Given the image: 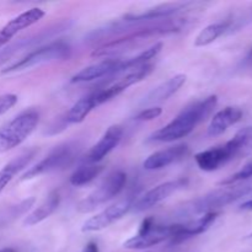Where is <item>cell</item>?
<instances>
[{
    "mask_svg": "<svg viewBox=\"0 0 252 252\" xmlns=\"http://www.w3.org/2000/svg\"><path fill=\"white\" fill-rule=\"evenodd\" d=\"M218 103L217 96H209L204 100L197 101L185 108L180 115L162 128L158 129L149 137V142L171 143L187 137L194 130V128L206 121Z\"/></svg>",
    "mask_w": 252,
    "mask_h": 252,
    "instance_id": "cell-1",
    "label": "cell"
},
{
    "mask_svg": "<svg viewBox=\"0 0 252 252\" xmlns=\"http://www.w3.org/2000/svg\"><path fill=\"white\" fill-rule=\"evenodd\" d=\"M252 152V126L239 130L229 142L219 147L203 150L194 157L197 166L207 172L216 171L233 160Z\"/></svg>",
    "mask_w": 252,
    "mask_h": 252,
    "instance_id": "cell-2",
    "label": "cell"
},
{
    "mask_svg": "<svg viewBox=\"0 0 252 252\" xmlns=\"http://www.w3.org/2000/svg\"><path fill=\"white\" fill-rule=\"evenodd\" d=\"M252 194V180L249 181L236 182L233 185H226V186L220 187L218 189L209 192L204 196L199 197L196 201H192L184 206L180 211L181 216L185 214H203L214 213L219 208L229 206L244 197L251 196Z\"/></svg>",
    "mask_w": 252,
    "mask_h": 252,
    "instance_id": "cell-3",
    "label": "cell"
},
{
    "mask_svg": "<svg viewBox=\"0 0 252 252\" xmlns=\"http://www.w3.org/2000/svg\"><path fill=\"white\" fill-rule=\"evenodd\" d=\"M186 24L187 20H185V21L184 20H159L154 25H147L144 27H138V29L133 30L132 32L127 33L126 36L115 39V41L108 42L107 44L94 51L93 57L110 56V54H113L117 51H120V48L132 46L137 41L147 39L153 36H159V34L179 32L184 27H186Z\"/></svg>",
    "mask_w": 252,
    "mask_h": 252,
    "instance_id": "cell-4",
    "label": "cell"
},
{
    "mask_svg": "<svg viewBox=\"0 0 252 252\" xmlns=\"http://www.w3.org/2000/svg\"><path fill=\"white\" fill-rule=\"evenodd\" d=\"M39 122L36 110H26L0 128V154L19 147L31 135Z\"/></svg>",
    "mask_w": 252,
    "mask_h": 252,
    "instance_id": "cell-5",
    "label": "cell"
},
{
    "mask_svg": "<svg viewBox=\"0 0 252 252\" xmlns=\"http://www.w3.org/2000/svg\"><path fill=\"white\" fill-rule=\"evenodd\" d=\"M126 182H127V175L125 172L121 170L111 172L95 191L79 202L76 211L81 214H88L96 211L100 206L117 197L125 189Z\"/></svg>",
    "mask_w": 252,
    "mask_h": 252,
    "instance_id": "cell-6",
    "label": "cell"
},
{
    "mask_svg": "<svg viewBox=\"0 0 252 252\" xmlns=\"http://www.w3.org/2000/svg\"><path fill=\"white\" fill-rule=\"evenodd\" d=\"M70 54L71 48L66 42H52V43L46 44V46L39 47V48L30 52L24 58L15 62L11 65L6 66L2 70V74L26 70V69L33 68V66L41 65V64L51 63V62L54 61H65V59H68L70 57Z\"/></svg>",
    "mask_w": 252,
    "mask_h": 252,
    "instance_id": "cell-7",
    "label": "cell"
},
{
    "mask_svg": "<svg viewBox=\"0 0 252 252\" xmlns=\"http://www.w3.org/2000/svg\"><path fill=\"white\" fill-rule=\"evenodd\" d=\"M79 154V145L76 143H65L54 148L44 159L37 162L34 166L27 170L21 177V181L34 179L37 176L56 171V170L65 169L75 160Z\"/></svg>",
    "mask_w": 252,
    "mask_h": 252,
    "instance_id": "cell-8",
    "label": "cell"
},
{
    "mask_svg": "<svg viewBox=\"0 0 252 252\" xmlns=\"http://www.w3.org/2000/svg\"><path fill=\"white\" fill-rule=\"evenodd\" d=\"M172 236L174 224L160 225L153 218H147L140 224L138 233L123 244V248L128 250H147L164 241L171 240Z\"/></svg>",
    "mask_w": 252,
    "mask_h": 252,
    "instance_id": "cell-9",
    "label": "cell"
},
{
    "mask_svg": "<svg viewBox=\"0 0 252 252\" xmlns=\"http://www.w3.org/2000/svg\"><path fill=\"white\" fill-rule=\"evenodd\" d=\"M132 207L133 201L130 198L117 202V203L107 207L102 212H100V213L95 214L90 219H88L83 224L81 230L84 233H93V231L103 230V229L108 228V226L112 225L117 220H120L121 218H123L132 209Z\"/></svg>",
    "mask_w": 252,
    "mask_h": 252,
    "instance_id": "cell-10",
    "label": "cell"
},
{
    "mask_svg": "<svg viewBox=\"0 0 252 252\" xmlns=\"http://www.w3.org/2000/svg\"><path fill=\"white\" fill-rule=\"evenodd\" d=\"M186 185V179H179L175 180V181H167L164 182V184L158 185L154 189L145 192L142 197H139V198L137 199V202L133 203L132 208L134 209L135 212L148 211V209L158 206V204L161 203L162 201L169 198L172 193H175L176 191L181 189L182 187H185Z\"/></svg>",
    "mask_w": 252,
    "mask_h": 252,
    "instance_id": "cell-11",
    "label": "cell"
},
{
    "mask_svg": "<svg viewBox=\"0 0 252 252\" xmlns=\"http://www.w3.org/2000/svg\"><path fill=\"white\" fill-rule=\"evenodd\" d=\"M218 212L214 213H207L201 216L194 220H189L186 223L174 224V236L171 239L172 244H180L193 236L201 235L204 231L208 230L214 221L218 218Z\"/></svg>",
    "mask_w": 252,
    "mask_h": 252,
    "instance_id": "cell-12",
    "label": "cell"
},
{
    "mask_svg": "<svg viewBox=\"0 0 252 252\" xmlns=\"http://www.w3.org/2000/svg\"><path fill=\"white\" fill-rule=\"evenodd\" d=\"M123 137V129L121 126H111L101 139L89 150L86 157L84 158V162L86 164H97L98 161L107 157L115 148L118 147Z\"/></svg>",
    "mask_w": 252,
    "mask_h": 252,
    "instance_id": "cell-13",
    "label": "cell"
},
{
    "mask_svg": "<svg viewBox=\"0 0 252 252\" xmlns=\"http://www.w3.org/2000/svg\"><path fill=\"white\" fill-rule=\"evenodd\" d=\"M189 154V148L186 144H177L174 147H169L166 149L158 150L145 159L143 166L145 170L155 171L161 170L164 167L170 166L180 160L185 159Z\"/></svg>",
    "mask_w": 252,
    "mask_h": 252,
    "instance_id": "cell-14",
    "label": "cell"
},
{
    "mask_svg": "<svg viewBox=\"0 0 252 252\" xmlns=\"http://www.w3.org/2000/svg\"><path fill=\"white\" fill-rule=\"evenodd\" d=\"M122 59H103L98 63L89 65L86 68L81 69L79 73L71 78V83H88V81L97 80V79L105 78V76L118 75L120 73V66Z\"/></svg>",
    "mask_w": 252,
    "mask_h": 252,
    "instance_id": "cell-15",
    "label": "cell"
},
{
    "mask_svg": "<svg viewBox=\"0 0 252 252\" xmlns=\"http://www.w3.org/2000/svg\"><path fill=\"white\" fill-rule=\"evenodd\" d=\"M186 80L187 76L185 74H177V75L172 76L169 80L164 81L159 86H157L154 90L150 91L147 97L144 98V103L157 105V103L164 102L167 98L171 97L174 94H176L182 88V85L186 83Z\"/></svg>",
    "mask_w": 252,
    "mask_h": 252,
    "instance_id": "cell-16",
    "label": "cell"
},
{
    "mask_svg": "<svg viewBox=\"0 0 252 252\" xmlns=\"http://www.w3.org/2000/svg\"><path fill=\"white\" fill-rule=\"evenodd\" d=\"M241 117H243V111L239 107L229 106V107L223 108L212 118L208 126V134L212 137L223 134L229 127L238 123L241 120Z\"/></svg>",
    "mask_w": 252,
    "mask_h": 252,
    "instance_id": "cell-17",
    "label": "cell"
},
{
    "mask_svg": "<svg viewBox=\"0 0 252 252\" xmlns=\"http://www.w3.org/2000/svg\"><path fill=\"white\" fill-rule=\"evenodd\" d=\"M44 15H46V12L42 9H39V7H32V9L27 10V11L22 12V14L17 15L16 17L10 20V21L2 27L1 31L4 32L5 36L9 37V38L11 39L12 37L16 36L20 31L32 26V25L37 24L39 20L43 19Z\"/></svg>",
    "mask_w": 252,
    "mask_h": 252,
    "instance_id": "cell-18",
    "label": "cell"
},
{
    "mask_svg": "<svg viewBox=\"0 0 252 252\" xmlns=\"http://www.w3.org/2000/svg\"><path fill=\"white\" fill-rule=\"evenodd\" d=\"M37 154L36 149L27 150V152L22 153L21 155L12 159L11 161L7 162L1 170H0V193L5 189V187L11 182V180L19 174L20 171L27 167V165L32 161Z\"/></svg>",
    "mask_w": 252,
    "mask_h": 252,
    "instance_id": "cell-19",
    "label": "cell"
},
{
    "mask_svg": "<svg viewBox=\"0 0 252 252\" xmlns=\"http://www.w3.org/2000/svg\"><path fill=\"white\" fill-rule=\"evenodd\" d=\"M59 202H61V197H59L58 192H51V193L48 194V197H47L34 211H32L31 213L25 218L24 225L33 226L42 223L43 220H46L47 218H49V217L57 211V208H58L59 206Z\"/></svg>",
    "mask_w": 252,
    "mask_h": 252,
    "instance_id": "cell-20",
    "label": "cell"
},
{
    "mask_svg": "<svg viewBox=\"0 0 252 252\" xmlns=\"http://www.w3.org/2000/svg\"><path fill=\"white\" fill-rule=\"evenodd\" d=\"M97 97H96L95 91L94 93L88 94V95L83 96L81 98H79L75 103L73 105V107L68 111L65 116V122L69 125H75V123H81L93 110H95L96 107H98Z\"/></svg>",
    "mask_w": 252,
    "mask_h": 252,
    "instance_id": "cell-21",
    "label": "cell"
},
{
    "mask_svg": "<svg viewBox=\"0 0 252 252\" xmlns=\"http://www.w3.org/2000/svg\"><path fill=\"white\" fill-rule=\"evenodd\" d=\"M230 21H221L216 22V24H211L207 27H204L198 34H197L196 39H194V46L196 47H206L208 44L213 43L216 39L223 36L229 29H230Z\"/></svg>",
    "mask_w": 252,
    "mask_h": 252,
    "instance_id": "cell-22",
    "label": "cell"
},
{
    "mask_svg": "<svg viewBox=\"0 0 252 252\" xmlns=\"http://www.w3.org/2000/svg\"><path fill=\"white\" fill-rule=\"evenodd\" d=\"M102 171L103 167L100 166V165L86 164L73 172V175L70 176V184L75 187L88 185L91 181H94Z\"/></svg>",
    "mask_w": 252,
    "mask_h": 252,
    "instance_id": "cell-23",
    "label": "cell"
},
{
    "mask_svg": "<svg viewBox=\"0 0 252 252\" xmlns=\"http://www.w3.org/2000/svg\"><path fill=\"white\" fill-rule=\"evenodd\" d=\"M252 179V161L250 164H248L246 166H244L240 171H238L236 174H234L233 176H230L229 179L224 180L220 182L221 186H226V185H233L236 182L246 181V180Z\"/></svg>",
    "mask_w": 252,
    "mask_h": 252,
    "instance_id": "cell-24",
    "label": "cell"
},
{
    "mask_svg": "<svg viewBox=\"0 0 252 252\" xmlns=\"http://www.w3.org/2000/svg\"><path fill=\"white\" fill-rule=\"evenodd\" d=\"M162 113V108L160 106H152V107L144 108V110L140 111L137 116H135V120L137 121H153L155 118L159 117Z\"/></svg>",
    "mask_w": 252,
    "mask_h": 252,
    "instance_id": "cell-25",
    "label": "cell"
},
{
    "mask_svg": "<svg viewBox=\"0 0 252 252\" xmlns=\"http://www.w3.org/2000/svg\"><path fill=\"white\" fill-rule=\"evenodd\" d=\"M17 103V96L14 94H4L0 96V116L6 113Z\"/></svg>",
    "mask_w": 252,
    "mask_h": 252,
    "instance_id": "cell-26",
    "label": "cell"
},
{
    "mask_svg": "<svg viewBox=\"0 0 252 252\" xmlns=\"http://www.w3.org/2000/svg\"><path fill=\"white\" fill-rule=\"evenodd\" d=\"M81 252H98V246L95 243H89Z\"/></svg>",
    "mask_w": 252,
    "mask_h": 252,
    "instance_id": "cell-27",
    "label": "cell"
},
{
    "mask_svg": "<svg viewBox=\"0 0 252 252\" xmlns=\"http://www.w3.org/2000/svg\"><path fill=\"white\" fill-rule=\"evenodd\" d=\"M244 65L249 66V68H252V48L249 51L248 56L244 59Z\"/></svg>",
    "mask_w": 252,
    "mask_h": 252,
    "instance_id": "cell-28",
    "label": "cell"
},
{
    "mask_svg": "<svg viewBox=\"0 0 252 252\" xmlns=\"http://www.w3.org/2000/svg\"><path fill=\"white\" fill-rule=\"evenodd\" d=\"M241 211H252V198L249 199V201L244 202L240 206Z\"/></svg>",
    "mask_w": 252,
    "mask_h": 252,
    "instance_id": "cell-29",
    "label": "cell"
},
{
    "mask_svg": "<svg viewBox=\"0 0 252 252\" xmlns=\"http://www.w3.org/2000/svg\"><path fill=\"white\" fill-rule=\"evenodd\" d=\"M9 41H10L9 37L5 36L4 32L0 30V48H1V47H4L5 44H7V42H9Z\"/></svg>",
    "mask_w": 252,
    "mask_h": 252,
    "instance_id": "cell-30",
    "label": "cell"
},
{
    "mask_svg": "<svg viewBox=\"0 0 252 252\" xmlns=\"http://www.w3.org/2000/svg\"><path fill=\"white\" fill-rule=\"evenodd\" d=\"M0 252H15V250H14V249L5 248V249H0Z\"/></svg>",
    "mask_w": 252,
    "mask_h": 252,
    "instance_id": "cell-31",
    "label": "cell"
},
{
    "mask_svg": "<svg viewBox=\"0 0 252 252\" xmlns=\"http://www.w3.org/2000/svg\"><path fill=\"white\" fill-rule=\"evenodd\" d=\"M246 240H249V241H252V233H251V234H249V235L246 236Z\"/></svg>",
    "mask_w": 252,
    "mask_h": 252,
    "instance_id": "cell-32",
    "label": "cell"
}]
</instances>
